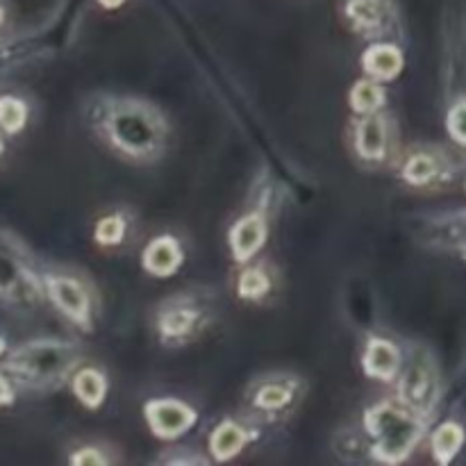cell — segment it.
<instances>
[{"label":"cell","instance_id":"6da1fadb","mask_svg":"<svg viewBox=\"0 0 466 466\" xmlns=\"http://www.w3.org/2000/svg\"><path fill=\"white\" fill-rule=\"evenodd\" d=\"M86 126L96 139L118 159L130 164H153L168 146L167 114L139 96L96 94L86 100Z\"/></svg>","mask_w":466,"mask_h":466},{"label":"cell","instance_id":"7a4b0ae2","mask_svg":"<svg viewBox=\"0 0 466 466\" xmlns=\"http://www.w3.org/2000/svg\"><path fill=\"white\" fill-rule=\"evenodd\" d=\"M423 417L410 410L403 400H382L364 414V428L373 440V460L399 464L417 449L423 437Z\"/></svg>","mask_w":466,"mask_h":466},{"label":"cell","instance_id":"3957f363","mask_svg":"<svg viewBox=\"0 0 466 466\" xmlns=\"http://www.w3.org/2000/svg\"><path fill=\"white\" fill-rule=\"evenodd\" d=\"M217 303L209 289H187L164 299L153 317L159 344L177 349L200 339L217 319Z\"/></svg>","mask_w":466,"mask_h":466},{"label":"cell","instance_id":"277c9868","mask_svg":"<svg viewBox=\"0 0 466 466\" xmlns=\"http://www.w3.org/2000/svg\"><path fill=\"white\" fill-rule=\"evenodd\" d=\"M80 362V349L71 341L39 339L21 346L5 364L14 378L27 385H53L66 378Z\"/></svg>","mask_w":466,"mask_h":466},{"label":"cell","instance_id":"5b68a950","mask_svg":"<svg viewBox=\"0 0 466 466\" xmlns=\"http://www.w3.org/2000/svg\"><path fill=\"white\" fill-rule=\"evenodd\" d=\"M394 121L380 109L371 114H358L349 130L350 150L367 167H382L394 157Z\"/></svg>","mask_w":466,"mask_h":466},{"label":"cell","instance_id":"8992f818","mask_svg":"<svg viewBox=\"0 0 466 466\" xmlns=\"http://www.w3.org/2000/svg\"><path fill=\"white\" fill-rule=\"evenodd\" d=\"M303 396V380L294 373H267L255 378L246 390V405L255 417L278 419L294 410Z\"/></svg>","mask_w":466,"mask_h":466},{"label":"cell","instance_id":"52a82bcc","mask_svg":"<svg viewBox=\"0 0 466 466\" xmlns=\"http://www.w3.org/2000/svg\"><path fill=\"white\" fill-rule=\"evenodd\" d=\"M437 391H440V382H437L435 362L431 360V355L414 353L403 376H399V400L426 417L435 408Z\"/></svg>","mask_w":466,"mask_h":466},{"label":"cell","instance_id":"ba28073f","mask_svg":"<svg viewBox=\"0 0 466 466\" xmlns=\"http://www.w3.org/2000/svg\"><path fill=\"white\" fill-rule=\"evenodd\" d=\"M399 177L414 189H435L451 177V159L432 146H414L399 157Z\"/></svg>","mask_w":466,"mask_h":466},{"label":"cell","instance_id":"9c48e42d","mask_svg":"<svg viewBox=\"0 0 466 466\" xmlns=\"http://www.w3.org/2000/svg\"><path fill=\"white\" fill-rule=\"evenodd\" d=\"M0 299L16 305H36L41 299V287L35 273L18 255L16 248L0 237Z\"/></svg>","mask_w":466,"mask_h":466},{"label":"cell","instance_id":"30bf717a","mask_svg":"<svg viewBox=\"0 0 466 466\" xmlns=\"http://www.w3.org/2000/svg\"><path fill=\"white\" fill-rule=\"evenodd\" d=\"M46 291H48L50 300L55 308L64 314L71 323H76L82 330H89L91 319V296L89 289L82 280L73 276H64V273H55V276H46Z\"/></svg>","mask_w":466,"mask_h":466},{"label":"cell","instance_id":"8fae6325","mask_svg":"<svg viewBox=\"0 0 466 466\" xmlns=\"http://www.w3.org/2000/svg\"><path fill=\"white\" fill-rule=\"evenodd\" d=\"M144 417L150 432L157 440H177L198 421V412L191 405L180 399H171V396L148 400L144 405Z\"/></svg>","mask_w":466,"mask_h":466},{"label":"cell","instance_id":"7c38bea8","mask_svg":"<svg viewBox=\"0 0 466 466\" xmlns=\"http://www.w3.org/2000/svg\"><path fill=\"white\" fill-rule=\"evenodd\" d=\"M341 18L360 36L376 39L390 32L396 18L394 0H344Z\"/></svg>","mask_w":466,"mask_h":466},{"label":"cell","instance_id":"4fadbf2b","mask_svg":"<svg viewBox=\"0 0 466 466\" xmlns=\"http://www.w3.org/2000/svg\"><path fill=\"white\" fill-rule=\"evenodd\" d=\"M268 239V218L262 209H250L241 214L228 232V246L235 262L248 264Z\"/></svg>","mask_w":466,"mask_h":466},{"label":"cell","instance_id":"5bb4252c","mask_svg":"<svg viewBox=\"0 0 466 466\" xmlns=\"http://www.w3.org/2000/svg\"><path fill=\"white\" fill-rule=\"evenodd\" d=\"M362 369L373 380L394 382L400 373V349L387 337L371 335L364 341Z\"/></svg>","mask_w":466,"mask_h":466},{"label":"cell","instance_id":"9a60e30c","mask_svg":"<svg viewBox=\"0 0 466 466\" xmlns=\"http://www.w3.org/2000/svg\"><path fill=\"white\" fill-rule=\"evenodd\" d=\"M185 262V250L177 237L159 235L150 241L141 253V267L146 273L155 278L176 276Z\"/></svg>","mask_w":466,"mask_h":466},{"label":"cell","instance_id":"2e32d148","mask_svg":"<svg viewBox=\"0 0 466 466\" xmlns=\"http://www.w3.org/2000/svg\"><path fill=\"white\" fill-rule=\"evenodd\" d=\"M367 77L376 82H391L400 76L405 66V57L396 46L391 44H376L371 48H367L360 57Z\"/></svg>","mask_w":466,"mask_h":466},{"label":"cell","instance_id":"e0dca14e","mask_svg":"<svg viewBox=\"0 0 466 466\" xmlns=\"http://www.w3.org/2000/svg\"><path fill=\"white\" fill-rule=\"evenodd\" d=\"M250 440H253V432H250L248 426H241L239 421L226 419L209 435V453L217 462H228V460L237 458Z\"/></svg>","mask_w":466,"mask_h":466},{"label":"cell","instance_id":"ac0fdd59","mask_svg":"<svg viewBox=\"0 0 466 466\" xmlns=\"http://www.w3.org/2000/svg\"><path fill=\"white\" fill-rule=\"evenodd\" d=\"M241 271L237 276V296L248 303H262L271 296L276 287V278L268 264H241Z\"/></svg>","mask_w":466,"mask_h":466},{"label":"cell","instance_id":"d6986e66","mask_svg":"<svg viewBox=\"0 0 466 466\" xmlns=\"http://www.w3.org/2000/svg\"><path fill=\"white\" fill-rule=\"evenodd\" d=\"M71 390L73 394H76V399L80 400L85 408L98 410L100 405L105 403V399H107L109 382L100 369L86 367V369H80V371L73 376Z\"/></svg>","mask_w":466,"mask_h":466},{"label":"cell","instance_id":"ffe728a7","mask_svg":"<svg viewBox=\"0 0 466 466\" xmlns=\"http://www.w3.org/2000/svg\"><path fill=\"white\" fill-rule=\"evenodd\" d=\"M127 232H130V221H127V214L123 212H109L103 214L98 218L94 228V239L96 244L103 246V248H116L126 241Z\"/></svg>","mask_w":466,"mask_h":466},{"label":"cell","instance_id":"44dd1931","mask_svg":"<svg viewBox=\"0 0 466 466\" xmlns=\"http://www.w3.org/2000/svg\"><path fill=\"white\" fill-rule=\"evenodd\" d=\"M464 444V428L460 423H444L432 435V458L440 464H449Z\"/></svg>","mask_w":466,"mask_h":466},{"label":"cell","instance_id":"7402d4cb","mask_svg":"<svg viewBox=\"0 0 466 466\" xmlns=\"http://www.w3.org/2000/svg\"><path fill=\"white\" fill-rule=\"evenodd\" d=\"M349 100L355 114L378 112L385 105V89L380 86V82L371 80V77H362V80H358L353 85Z\"/></svg>","mask_w":466,"mask_h":466},{"label":"cell","instance_id":"603a6c76","mask_svg":"<svg viewBox=\"0 0 466 466\" xmlns=\"http://www.w3.org/2000/svg\"><path fill=\"white\" fill-rule=\"evenodd\" d=\"M27 121V107L23 100L14 98V96H3L0 98V126L7 130L9 135H16L23 130Z\"/></svg>","mask_w":466,"mask_h":466},{"label":"cell","instance_id":"cb8c5ba5","mask_svg":"<svg viewBox=\"0 0 466 466\" xmlns=\"http://www.w3.org/2000/svg\"><path fill=\"white\" fill-rule=\"evenodd\" d=\"M446 127H449V135L453 137L458 144L466 146V98L453 103V107L449 109V116H446Z\"/></svg>","mask_w":466,"mask_h":466},{"label":"cell","instance_id":"d4e9b609","mask_svg":"<svg viewBox=\"0 0 466 466\" xmlns=\"http://www.w3.org/2000/svg\"><path fill=\"white\" fill-rule=\"evenodd\" d=\"M68 462L71 464H80V466H94V464H109L112 462V458H109V453L105 451V446H82V449H77L76 453L68 455Z\"/></svg>","mask_w":466,"mask_h":466},{"label":"cell","instance_id":"484cf974","mask_svg":"<svg viewBox=\"0 0 466 466\" xmlns=\"http://www.w3.org/2000/svg\"><path fill=\"white\" fill-rule=\"evenodd\" d=\"M176 451V455H159V462H168V464H198V462H208V460L205 458H200V455H185V451L187 449H182V453H180V449H173Z\"/></svg>","mask_w":466,"mask_h":466},{"label":"cell","instance_id":"4316f807","mask_svg":"<svg viewBox=\"0 0 466 466\" xmlns=\"http://www.w3.org/2000/svg\"><path fill=\"white\" fill-rule=\"evenodd\" d=\"M12 387L7 385V380H5L3 376H0V405H7L12 403Z\"/></svg>","mask_w":466,"mask_h":466},{"label":"cell","instance_id":"83f0119b","mask_svg":"<svg viewBox=\"0 0 466 466\" xmlns=\"http://www.w3.org/2000/svg\"><path fill=\"white\" fill-rule=\"evenodd\" d=\"M100 5H103L105 9H116V7H121L123 3H126V0H98Z\"/></svg>","mask_w":466,"mask_h":466},{"label":"cell","instance_id":"f1b7e54d","mask_svg":"<svg viewBox=\"0 0 466 466\" xmlns=\"http://www.w3.org/2000/svg\"><path fill=\"white\" fill-rule=\"evenodd\" d=\"M3 350H5V341L0 339V353H3Z\"/></svg>","mask_w":466,"mask_h":466},{"label":"cell","instance_id":"f546056e","mask_svg":"<svg viewBox=\"0 0 466 466\" xmlns=\"http://www.w3.org/2000/svg\"><path fill=\"white\" fill-rule=\"evenodd\" d=\"M0 25H3V9H0Z\"/></svg>","mask_w":466,"mask_h":466},{"label":"cell","instance_id":"4dcf8cb0","mask_svg":"<svg viewBox=\"0 0 466 466\" xmlns=\"http://www.w3.org/2000/svg\"><path fill=\"white\" fill-rule=\"evenodd\" d=\"M0 153H3V137H0Z\"/></svg>","mask_w":466,"mask_h":466}]
</instances>
